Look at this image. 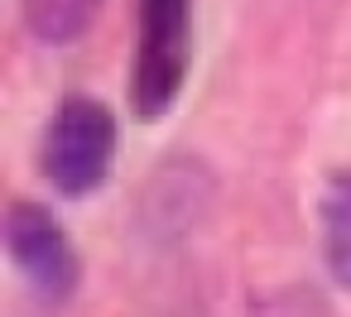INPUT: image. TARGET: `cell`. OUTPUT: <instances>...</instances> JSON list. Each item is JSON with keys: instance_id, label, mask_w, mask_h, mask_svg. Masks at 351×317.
<instances>
[{"instance_id": "1", "label": "cell", "mask_w": 351, "mask_h": 317, "mask_svg": "<svg viewBox=\"0 0 351 317\" xmlns=\"http://www.w3.org/2000/svg\"><path fill=\"white\" fill-rule=\"evenodd\" d=\"M111 154H116V116L97 97H68L49 121L39 164L63 197H87L101 188Z\"/></svg>"}, {"instance_id": "2", "label": "cell", "mask_w": 351, "mask_h": 317, "mask_svg": "<svg viewBox=\"0 0 351 317\" xmlns=\"http://www.w3.org/2000/svg\"><path fill=\"white\" fill-rule=\"evenodd\" d=\"M188 73V0H145L130 101L145 121L164 116Z\"/></svg>"}, {"instance_id": "3", "label": "cell", "mask_w": 351, "mask_h": 317, "mask_svg": "<svg viewBox=\"0 0 351 317\" xmlns=\"http://www.w3.org/2000/svg\"><path fill=\"white\" fill-rule=\"evenodd\" d=\"M212 202H217V178L207 173V164L202 159H169L145 178L140 202H135V226L145 240L173 245V240H188L207 226Z\"/></svg>"}, {"instance_id": "4", "label": "cell", "mask_w": 351, "mask_h": 317, "mask_svg": "<svg viewBox=\"0 0 351 317\" xmlns=\"http://www.w3.org/2000/svg\"><path fill=\"white\" fill-rule=\"evenodd\" d=\"M5 250L15 259V269L29 279V288L49 303L68 298L77 283V259L68 250L63 226L53 221L49 207L39 202H15L5 212Z\"/></svg>"}, {"instance_id": "5", "label": "cell", "mask_w": 351, "mask_h": 317, "mask_svg": "<svg viewBox=\"0 0 351 317\" xmlns=\"http://www.w3.org/2000/svg\"><path fill=\"white\" fill-rule=\"evenodd\" d=\"M20 5H25V29L44 49H68L92 29L101 0H20Z\"/></svg>"}, {"instance_id": "6", "label": "cell", "mask_w": 351, "mask_h": 317, "mask_svg": "<svg viewBox=\"0 0 351 317\" xmlns=\"http://www.w3.org/2000/svg\"><path fill=\"white\" fill-rule=\"evenodd\" d=\"M322 259L332 279L351 293V173L337 178L322 197Z\"/></svg>"}, {"instance_id": "7", "label": "cell", "mask_w": 351, "mask_h": 317, "mask_svg": "<svg viewBox=\"0 0 351 317\" xmlns=\"http://www.w3.org/2000/svg\"><path fill=\"white\" fill-rule=\"evenodd\" d=\"M255 317H332V312L313 288H284V293L265 298Z\"/></svg>"}]
</instances>
